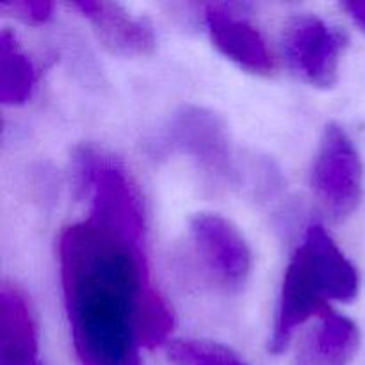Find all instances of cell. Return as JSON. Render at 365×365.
<instances>
[{
	"mask_svg": "<svg viewBox=\"0 0 365 365\" xmlns=\"http://www.w3.org/2000/svg\"><path fill=\"white\" fill-rule=\"evenodd\" d=\"M191 235L214 280L227 291H239L248 282L252 253L241 232L216 214H196L191 220Z\"/></svg>",
	"mask_w": 365,
	"mask_h": 365,
	"instance_id": "obj_5",
	"label": "cell"
},
{
	"mask_svg": "<svg viewBox=\"0 0 365 365\" xmlns=\"http://www.w3.org/2000/svg\"><path fill=\"white\" fill-rule=\"evenodd\" d=\"M342 7L348 11L353 21L365 32V0H349V2L342 4Z\"/></svg>",
	"mask_w": 365,
	"mask_h": 365,
	"instance_id": "obj_16",
	"label": "cell"
},
{
	"mask_svg": "<svg viewBox=\"0 0 365 365\" xmlns=\"http://www.w3.org/2000/svg\"><path fill=\"white\" fill-rule=\"evenodd\" d=\"M205 25L210 39L223 56L257 75L273 71V57L266 39L230 4H207Z\"/></svg>",
	"mask_w": 365,
	"mask_h": 365,
	"instance_id": "obj_6",
	"label": "cell"
},
{
	"mask_svg": "<svg viewBox=\"0 0 365 365\" xmlns=\"http://www.w3.org/2000/svg\"><path fill=\"white\" fill-rule=\"evenodd\" d=\"M59 266L78 365H139L135 310L150 287L145 246L88 217L61 234Z\"/></svg>",
	"mask_w": 365,
	"mask_h": 365,
	"instance_id": "obj_1",
	"label": "cell"
},
{
	"mask_svg": "<svg viewBox=\"0 0 365 365\" xmlns=\"http://www.w3.org/2000/svg\"><path fill=\"white\" fill-rule=\"evenodd\" d=\"M321 323L303 341L296 365H349L360 344L356 324L348 317L327 309Z\"/></svg>",
	"mask_w": 365,
	"mask_h": 365,
	"instance_id": "obj_10",
	"label": "cell"
},
{
	"mask_svg": "<svg viewBox=\"0 0 365 365\" xmlns=\"http://www.w3.org/2000/svg\"><path fill=\"white\" fill-rule=\"evenodd\" d=\"M36 86V70L27 53L9 31L0 36V100L20 106L31 98Z\"/></svg>",
	"mask_w": 365,
	"mask_h": 365,
	"instance_id": "obj_12",
	"label": "cell"
},
{
	"mask_svg": "<svg viewBox=\"0 0 365 365\" xmlns=\"http://www.w3.org/2000/svg\"><path fill=\"white\" fill-rule=\"evenodd\" d=\"M312 187L321 205L335 220L351 216L362 200V163L341 125L330 123L324 128L314 163Z\"/></svg>",
	"mask_w": 365,
	"mask_h": 365,
	"instance_id": "obj_2",
	"label": "cell"
},
{
	"mask_svg": "<svg viewBox=\"0 0 365 365\" xmlns=\"http://www.w3.org/2000/svg\"><path fill=\"white\" fill-rule=\"evenodd\" d=\"M328 299L330 298L323 274L317 269L309 250L299 245L285 269L280 307H278L274 334L269 342V351L277 355L284 351L299 324L312 316H321L324 310L330 309Z\"/></svg>",
	"mask_w": 365,
	"mask_h": 365,
	"instance_id": "obj_4",
	"label": "cell"
},
{
	"mask_svg": "<svg viewBox=\"0 0 365 365\" xmlns=\"http://www.w3.org/2000/svg\"><path fill=\"white\" fill-rule=\"evenodd\" d=\"M173 330V310L166 299L148 287L135 310V337L141 348H155L168 341Z\"/></svg>",
	"mask_w": 365,
	"mask_h": 365,
	"instance_id": "obj_13",
	"label": "cell"
},
{
	"mask_svg": "<svg viewBox=\"0 0 365 365\" xmlns=\"http://www.w3.org/2000/svg\"><path fill=\"white\" fill-rule=\"evenodd\" d=\"M175 145L192 153L212 173H227L228 139L217 116L203 109H185L171 128Z\"/></svg>",
	"mask_w": 365,
	"mask_h": 365,
	"instance_id": "obj_8",
	"label": "cell"
},
{
	"mask_svg": "<svg viewBox=\"0 0 365 365\" xmlns=\"http://www.w3.org/2000/svg\"><path fill=\"white\" fill-rule=\"evenodd\" d=\"M71 6L91 21L96 36L109 52L121 57H143L155 48V32L148 20L132 16L120 4L82 0Z\"/></svg>",
	"mask_w": 365,
	"mask_h": 365,
	"instance_id": "obj_7",
	"label": "cell"
},
{
	"mask_svg": "<svg viewBox=\"0 0 365 365\" xmlns=\"http://www.w3.org/2000/svg\"><path fill=\"white\" fill-rule=\"evenodd\" d=\"M38 335L25 296L4 285L0 292V365H36Z\"/></svg>",
	"mask_w": 365,
	"mask_h": 365,
	"instance_id": "obj_9",
	"label": "cell"
},
{
	"mask_svg": "<svg viewBox=\"0 0 365 365\" xmlns=\"http://www.w3.org/2000/svg\"><path fill=\"white\" fill-rule=\"evenodd\" d=\"M0 9L11 16L20 18L25 24H45L52 16L53 4L48 0H14L2 2Z\"/></svg>",
	"mask_w": 365,
	"mask_h": 365,
	"instance_id": "obj_15",
	"label": "cell"
},
{
	"mask_svg": "<svg viewBox=\"0 0 365 365\" xmlns=\"http://www.w3.org/2000/svg\"><path fill=\"white\" fill-rule=\"evenodd\" d=\"M344 46V34L314 14H298L285 25L284 53L289 68L316 88L335 84Z\"/></svg>",
	"mask_w": 365,
	"mask_h": 365,
	"instance_id": "obj_3",
	"label": "cell"
},
{
	"mask_svg": "<svg viewBox=\"0 0 365 365\" xmlns=\"http://www.w3.org/2000/svg\"><path fill=\"white\" fill-rule=\"evenodd\" d=\"M168 356L178 365H246L228 348L200 341H177L168 346Z\"/></svg>",
	"mask_w": 365,
	"mask_h": 365,
	"instance_id": "obj_14",
	"label": "cell"
},
{
	"mask_svg": "<svg viewBox=\"0 0 365 365\" xmlns=\"http://www.w3.org/2000/svg\"><path fill=\"white\" fill-rule=\"evenodd\" d=\"M303 245L309 250L310 257L327 282L330 299L344 303L353 302L359 292V274H356L355 266L331 241L327 230L321 225L309 227Z\"/></svg>",
	"mask_w": 365,
	"mask_h": 365,
	"instance_id": "obj_11",
	"label": "cell"
}]
</instances>
